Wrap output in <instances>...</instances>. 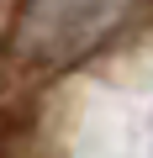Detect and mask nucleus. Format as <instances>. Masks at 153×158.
<instances>
[{
  "instance_id": "f257e3e1",
  "label": "nucleus",
  "mask_w": 153,
  "mask_h": 158,
  "mask_svg": "<svg viewBox=\"0 0 153 158\" xmlns=\"http://www.w3.org/2000/svg\"><path fill=\"white\" fill-rule=\"evenodd\" d=\"M153 21V0H21L0 63L16 79H58Z\"/></svg>"
}]
</instances>
